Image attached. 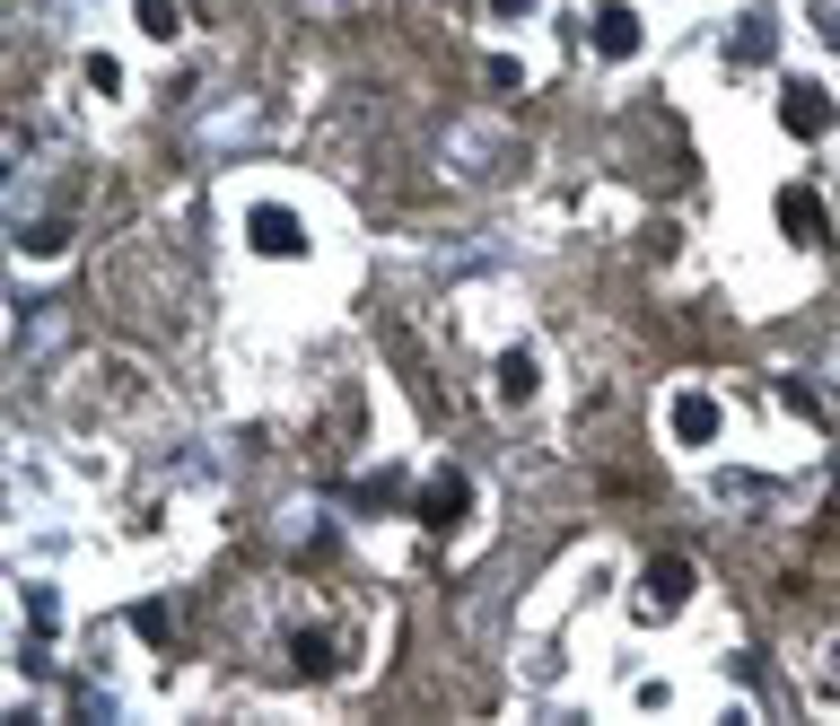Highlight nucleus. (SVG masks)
I'll return each instance as SVG.
<instances>
[{
    "instance_id": "nucleus-1",
    "label": "nucleus",
    "mask_w": 840,
    "mask_h": 726,
    "mask_svg": "<svg viewBox=\"0 0 840 726\" xmlns=\"http://www.w3.org/2000/svg\"><path fill=\"white\" fill-rule=\"evenodd\" d=\"M779 122H788L797 140H823V131H832V97H823L815 79H788V88H779Z\"/></svg>"
},
{
    "instance_id": "nucleus-2",
    "label": "nucleus",
    "mask_w": 840,
    "mask_h": 726,
    "mask_svg": "<svg viewBox=\"0 0 840 726\" xmlns=\"http://www.w3.org/2000/svg\"><path fill=\"white\" fill-rule=\"evenodd\" d=\"M596 53L604 62H630V53H639V9H604L596 18Z\"/></svg>"
},
{
    "instance_id": "nucleus-3",
    "label": "nucleus",
    "mask_w": 840,
    "mask_h": 726,
    "mask_svg": "<svg viewBox=\"0 0 840 726\" xmlns=\"http://www.w3.org/2000/svg\"><path fill=\"white\" fill-rule=\"evenodd\" d=\"M674 438H683V447H710V438H719V403H710V394H683V403H674Z\"/></svg>"
},
{
    "instance_id": "nucleus-4",
    "label": "nucleus",
    "mask_w": 840,
    "mask_h": 726,
    "mask_svg": "<svg viewBox=\"0 0 840 726\" xmlns=\"http://www.w3.org/2000/svg\"><path fill=\"white\" fill-rule=\"evenodd\" d=\"M779 228H788V237H797V245H815V237H823V202L788 184V193H779Z\"/></svg>"
},
{
    "instance_id": "nucleus-5",
    "label": "nucleus",
    "mask_w": 840,
    "mask_h": 726,
    "mask_svg": "<svg viewBox=\"0 0 840 726\" xmlns=\"http://www.w3.org/2000/svg\"><path fill=\"white\" fill-rule=\"evenodd\" d=\"M648 596H657V605H683V596H692V560H683V552L648 560Z\"/></svg>"
},
{
    "instance_id": "nucleus-6",
    "label": "nucleus",
    "mask_w": 840,
    "mask_h": 726,
    "mask_svg": "<svg viewBox=\"0 0 840 726\" xmlns=\"http://www.w3.org/2000/svg\"><path fill=\"white\" fill-rule=\"evenodd\" d=\"M465 499H474L465 473H438V490H421V516H429V525H456V516H465Z\"/></svg>"
},
{
    "instance_id": "nucleus-7",
    "label": "nucleus",
    "mask_w": 840,
    "mask_h": 726,
    "mask_svg": "<svg viewBox=\"0 0 840 726\" xmlns=\"http://www.w3.org/2000/svg\"><path fill=\"white\" fill-rule=\"evenodd\" d=\"M254 245H263V254H298V245H307V228H298L289 211H254Z\"/></svg>"
},
{
    "instance_id": "nucleus-8",
    "label": "nucleus",
    "mask_w": 840,
    "mask_h": 726,
    "mask_svg": "<svg viewBox=\"0 0 840 726\" xmlns=\"http://www.w3.org/2000/svg\"><path fill=\"white\" fill-rule=\"evenodd\" d=\"M499 394H508V403H525V394H534V360H525V351H508V360H499Z\"/></svg>"
},
{
    "instance_id": "nucleus-9",
    "label": "nucleus",
    "mask_w": 840,
    "mask_h": 726,
    "mask_svg": "<svg viewBox=\"0 0 840 726\" xmlns=\"http://www.w3.org/2000/svg\"><path fill=\"white\" fill-rule=\"evenodd\" d=\"M325 665H333V648H325V639L307 630V639H298V674H325Z\"/></svg>"
},
{
    "instance_id": "nucleus-10",
    "label": "nucleus",
    "mask_w": 840,
    "mask_h": 726,
    "mask_svg": "<svg viewBox=\"0 0 840 726\" xmlns=\"http://www.w3.org/2000/svg\"><path fill=\"white\" fill-rule=\"evenodd\" d=\"M131 18H140V26H149V35H176V9H167V0H140V9H131Z\"/></svg>"
}]
</instances>
